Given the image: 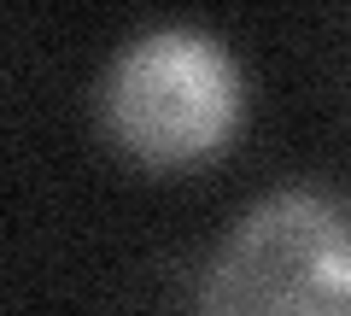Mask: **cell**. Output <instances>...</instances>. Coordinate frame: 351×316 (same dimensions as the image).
<instances>
[{"label":"cell","mask_w":351,"mask_h":316,"mask_svg":"<svg viewBox=\"0 0 351 316\" xmlns=\"http://www.w3.org/2000/svg\"><path fill=\"white\" fill-rule=\"evenodd\" d=\"M234 117L240 76L228 53L193 29H152L112 64L106 129L141 165H199L234 135Z\"/></svg>","instance_id":"7a4b0ae2"},{"label":"cell","mask_w":351,"mask_h":316,"mask_svg":"<svg viewBox=\"0 0 351 316\" xmlns=\"http://www.w3.org/2000/svg\"><path fill=\"white\" fill-rule=\"evenodd\" d=\"M199 316H351V234L339 199H263L223 241Z\"/></svg>","instance_id":"6da1fadb"}]
</instances>
